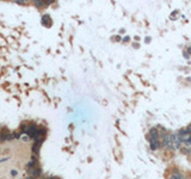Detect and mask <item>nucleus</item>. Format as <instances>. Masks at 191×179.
<instances>
[{
    "instance_id": "1",
    "label": "nucleus",
    "mask_w": 191,
    "mask_h": 179,
    "mask_svg": "<svg viewBox=\"0 0 191 179\" xmlns=\"http://www.w3.org/2000/svg\"><path fill=\"white\" fill-rule=\"evenodd\" d=\"M149 141H150V145H152V148L155 149L157 145H158V131H157V129H152V130H150Z\"/></svg>"
},
{
    "instance_id": "2",
    "label": "nucleus",
    "mask_w": 191,
    "mask_h": 179,
    "mask_svg": "<svg viewBox=\"0 0 191 179\" xmlns=\"http://www.w3.org/2000/svg\"><path fill=\"white\" fill-rule=\"evenodd\" d=\"M30 176H31L32 178H35V177H38V176H41V168H39L38 166L31 167V170H30Z\"/></svg>"
},
{
    "instance_id": "3",
    "label": "nucleus",
    "mask_w": 191,
    "mask_h": 179,
    "mask_svg": "<svg viewBox=\"0 0 191 179\" xmlns=\"http://www.w3.org/2000/svg\"><path fill=\"white\" fill-rule=\"evenodd\" d=\"M168 179H180V177L179 176H171Z\"/></svg>"
},
{
    "instance_id": "4",
    "label": "nucleus",
    "mask_w": 191,
    "mask_h": 179,
    "mask_svg": "<svg viewBox=\"0 0 191 179\" xmlns=\"http://www.w3.org/2000/svg\"><path fill=\"white\" fill-rule=\"evenodd\" d=\"M52 179H59V178H52Z\"/></svg>"
}]
</instances>
